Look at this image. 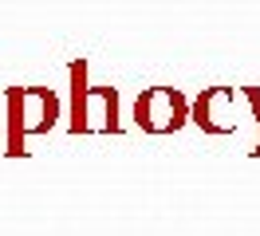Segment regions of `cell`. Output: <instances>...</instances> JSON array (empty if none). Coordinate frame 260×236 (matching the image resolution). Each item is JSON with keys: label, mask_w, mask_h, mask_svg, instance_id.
I'll use <instances>...</instances> for the list:
<instances>
[{"label": "cell", "mask_w": 260, "mask_h": 236, "mask_svg": "<svg viewBox=\"0 0 260 236\" xmlns=\"http://www.w3.org/2000/svg\"><path fill=\"white\" fill-rule=\"evenodd\" d=\"M59 118V98L44 87H12L8 91V157H24L28 134H48Z\"/></svg>", "instance_id": "1"}, {"label": "cell", "mask_w": 260, "mask_h": 236, "mask_svg": "<svg viewBox=\"0 0 260 236\" xmlns=\"http://www.w3.org/2000/svg\"><path fill=\"white\" fill-rule=\"evenodd\" d=\"M118 134V94L87 87V63H71V134Z\"/></svg>", "instance_id": "2"}, {"label": "cell", "mask_w": 260, "mask_h": 236, "mask_svg": "<svg viewBox=\"0 0 260 236\" xmlns=\"http://www.w3.org/2000/svg\"><path fill=\"white\" fill-rule=\"evenodd\" d=\"M189 118V107L174 87H150L146 94H138L134 103V122L150 130V134H170Z\"/></svg>", "instance_id": "3"}, {"label": "cell", "mask_w": 260, "mask_h": 236, "mask_svg": "<svg viewBox=\"0 0 260 236\" xmlns=\"http://www.w3.org/2000/svg\"><path fill=\"white\" fill-rule=\"evenodd\" d=\"M237 98L241 94L233 91V87H213V91H205L193 103L189 118L201 130H209V134H233L237 130Z\"/></svg>", "instance_id": "4"}]
</instances>
